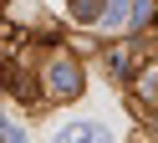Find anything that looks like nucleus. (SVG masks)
<instances>
[{
  "label": "nucleus",
  "mask_w": 158,
  "mask_h": 143,
  "mask_svg": "<svg viewBox=\"0 0 158 143\" xmlns=\"http://www.w3.org/2000/svg\"><path fill=\"white\" fill-rule=\"evenodd\" d=\"M97 10H102V0H72V15L77 20H97Z\"/></svg>",
  "instance_id": "20e7f679"
},
{
  "label": "nucleus",
  "mask_w": 158,
  "mask_h": 143,
  "mask_svg": "<svg viewBox=\"0 0 158 143\" xmlns=\"http://www.w3.org/2000/svg\"><path fill=\"white\" fill-rule=\"evenodd\" d=\"M123 15H127V0H107V15H102V26H107V31H123Z\"/></svg>",
  "instance_id": "7ed1b4c3"
},
{
  "label": "nucleus",
  "mask_w": 158,
  "mask_h": 143,
  "mask_svg": "<svg viewBox=\"0 0 158 143\" xmlns=\"http://www.w3.org/2000/svg\"><path fill=\"white\" fill-rule=\"evenodd\" d=\"M77 87H82V77H77L72 61H51V92H61V97H66V92H77Z\"/></svg>",
  "instance_id": "f03ea898"
},
{
  "label": "nucleus",
  "mask_w": 158,
  "mask_h": 143,
  "mask_svg": "<svg viewBox=\"0 0 158 143\" xmlns=\"http://www.w3.org/2000/svg\"><path fill=\"white\" fill-rule=\"evenodd\" d=\"M51 143H112V133H107L102 123H92V118H87V123H66V128L56 133Z\"/></svg>",
  "instance_id": "f257e3e1"
},
{
  "label": "nucleus",
  "mask_w": 158,
  "mask_h": 143,
  "mask_svg": "<svg viewBox=\"0 0 158 143\" xmlns=\"http://www.w3.org/2000/svg\"><path fill=\"white\" fill-rule=\"evenodd\" d=\"M5 138H10V143H26V133H21V123H5Z\"/></svg>",
  "instance_id": "39448f33"
}]
</instances>
